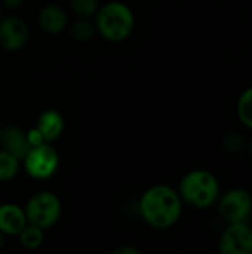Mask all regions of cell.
Wrapping results in <instances>:
<instances>
[{
	"label": "cell",
	"mask_w": 252,
	"mask_h": 254,
	"mask_svg": "<svg viewBox=\"0 0 252 254\" xmlns=\"http://www.w3.org/2000/svg\"><path fill=\"white\" fill-rule=\"evenodd\" d=\"M183 199L174 188L156 185L147 189L140 201L143 219L154 229L172 228L183 214Z\"/></svg>",
	"instance_id": "6da1fadb"
},
{
	"label": "cell",
	"mask_w": 252,
	"mask_h": 254,
	"mask_svg": "<svg viewBox=\"0 0 252 254\" xmlns=\"http://www.w3.org/2000/svg\"><path fill=\"white\" fill-rule=\"evenodd\" d=\"M178 193L184 204L196 210H208L215 205L221 193V183L212 171L196 168L183 176Z\"/></svg>",
	"instance_id": "7a4b0ae2"
},
{
	"label": "cell",
	"mask_w": 252,
	"mask_h": 254,
	"mask_svg": "<svg viewBox=\"0 0 252 254\" xmlns=\"http://www.w3.org/2000/svg\"><path fill=\"white\" fill-rule=\"evenodd\" d=\"M132 10L120 1H110L97 10V28L101 36L111 42L126 39L134 30Z\"/></svg>",
	"instance_id": "3957f363"
},
{
	"label": "cell",
	"mask_w": 252,
	"mask_h": 254,
	"mask_svg": "<svg viewBox=\"0 0 252 254\" xmlns=\"http://www.w3.org/2000/svg\"><path fill=\"white\" fill-rule=\"evenodd\" d=\"M215 207L218 216L226 223L250 222L252 217V193L245 188H230L220 193Z\"/></svg>",
	"instance_id": "277c9868"
},
{
	"label": "cell",
	"mask_w": 252,
	"mask_h": 254,
	"mask_svg": "<svg viewBox=\"0 0 252 254\" xmlns=\"http://www.w3.org/2000/svg\"><path fill=\"white\" fill-rule=\"evenodd\" d=\"M25 216L28 223L42 229L55 225L61 216V202L52 192L36 193L25 207Z\"/></svg>",
	"instance_id": "5b68a950"
},
{
	"label": "cell",
	"mask_w": 252,
	"mask_h": 254,
	"mask_svg": "<svg viewBox=\"0 0 252 254\" xmlns=\"http://www.w3.org/2000/svg\"><path fill=\"white\" fill-rule=\"evenodd\" d=\"M24 162L25 170L31 177L48 179L56 171L59 159L56 150L52 146H49L48 141H45L39 146L30 147L24 158Z\"/></svg>",
	"instance_id": "8992f818"
},
{
	"label": "cell",
	"mask_w": 252,
	"mask_h": 254,
	"mask_svg": "<svg viewBox=\"0 0 252 254\" xmlns=\"http://www.w3.org/2000/svg\"><path fill=\"white\" fill-rule=\"evenodd\" d=\"M221 254H252V226L250 222L227 223L218 240Z\"/></svg>",
	"instance_id": "52a82bcc"
},
{
	"label": "cell",
	"mask_w": 252,
	"mask_h": 254,
	"mask_svg": "<svg viewBox=\"0 0 252 254\" xmlns=\"http://www.w3.org/2000/svg\"><path fill=\"white\" fill-rule=\"evenodd\" d=\"M28 40V27L18 16L0 19V46L6 51H18Z\"/></svg>",
	"instance_id": "ba28073f"
},
{
	"label": "cell",
	"mask_w": 252,
	"mask_h": 254,
	"mask_svg": "<svg viewBox=\"0 0 252 254\" xmlns=\"http://www.w3.org/2000/svg\"><path fill=\"white\" fill-rule=\"evenodd\" d=\"M0 146L18 159H24L30 150L27 134L13 125H6L0 129Z\"/></svg>",
	"instance_id": "9c48e42d"
},
{
	"label": "cell",
	"mask_w": 252,
	"mask_h": 254,
	"mask_svg": "<svg viewBox=\"0 0 252 254\" xmlns=\"http://www.w3.org/2000/svg\"><path fill=\"white\" fill-rule=\"evenodd\" d=\"M27 223L25 211L21 207L16 204L0 205V232L4 235H19Z\"/></svg>",
	"instance_id": "30bf717a"
},
{
	"label": "cell",
	"mask_w": 252,
	"mask_h": 254,
	"mask_svg": "<svg viewBox=\"0 0 252 254\" xmlns=\"http://www.w3.org/2000/svg\"><path fill=\"white\" fill-rule=\"evenodd\" d=\"M67 22L68 18L65 10L56 4H48L39 13V24L42 30L50 34L61 33L67 27Z\"/></svg>",
	"instance_id": "8fae6325"
},
{
	"label": "cell",
	"mask_w": 252,
	"mask_h": 254,
	"mask_svg": "<svg viewBox=\"0 0 252 254\" xmlns=\"http://www.w3.org/2000/svg\"><path fill=\"white\" fill-rule=\"evenodd\" d=\"M36 128L40 131L45 141H52L61 135L64 129V118L56 110H46L39 116Z\"/></svg>",
	"instance_id": "7c38bea8"
},
{
	"label": "cell",
	"mask_w": 252,
	"mask_h": 254,
	"mask_svg": "<svg viewBox=\"0 0 252 254\" xmlns=\"http://www.w3.org/2000/svg\"><path fill=\"white\" fill-rule=\"evenodd\" d=\"M236 116H238V121L248 131H252V85L245 88L238 97Z\"/></svg>",
	"instance_id": "4fadbf2b"
},
{
	"label": "cell",
	"mask_w": 252,
	"mask_h": 254,
	"mask_svg": "<svg viewBox=\"0 0 252 254\" xmlns=\"http://www.w3.org/2000/svg\"><path fill=\"white\" fill-rule=\"evenodd\" d=\"M19 170V159L7 150H0V182H7L16 176Z\"/></svg>",
	"instance_id": "5bb4252c"
},
{
	"label": "cell",
	"mask_w": 252,
	"mask_h": 254,
	"mask_svg": "<svg viewBox=\"0 0 252 254\" xmlns=\"http://www.w3.org/2000/svg\"><path fill=\"white\" fill-rule=\"evenodd\" d=\"M19 243L22 247L34 250L42 246L43 243V229L36 226V225H27L21 232H19Z\"/></svg>",
	"instance_id": "9a60e30c"
},
{
	"label": "cell",
	"mask_w": 252,
	"mask_h": 254,
	"mask_svg": "<svg viewBox=\"0 0 252 254\" xmlns=\"http://www.w3.org/2000/svg\"><path fill=\"white\" fill-rule=\"evenodd\" d=\"M221 146H223L224 152H227L230 155H239V153L245 152V149H247V138L239 131H230L223 137Z\"/></svg>",
	"instance_id": "2e32d148"
},
{
	"label": "cell",
	"mask_w": 252,
	"mask_h": 254,
	"mask_svg": "<svg viewBox=\"0 0 252 254\" xmlns=\"http://www.w3.org/2000/svg\"><path fill=\"white\" fill-rule=\"evenodd\" d=\"M95 33V28L92 25V22L88 18H82L74 21L71 25V36L77 40V42H88L92 39Z\"/></svg>",
	"instance_id": "e0dca14e"
},
{
	"label": "cell",
	"mask_w": 252,
	"mask_h": 254,
	"mask_svg": "<svg viewBox=\"0 0 252 254\" xmlns=\"http://www.w3.org/2000/svg\"><path fill=\"white\" fill-rule=\"evenodd\" d=\"M71 9L82 18H89L98 10V0H70Z\"/></svg>",
	"instance_id": "ac0fdd59"
},
{
	"label": "cell",
	"mask_w": 252,
	"mask_h": 254,
	"mask_svg": "<svg viewBox=\"0 0 252 254\" xmlns=\"http://www.w3.org/2000/svg\"><path fill=\"white\" fill-rule=\"evenodd\" d=\"M25 134H27V141H28L30 147H34V146H39V144L45 143V138H43V135L40 134V131L37 128H33Z\"/></svg>",
	"instance_id": "d6986e66"
},
{
	"label": "cell",
	"mask_w": 252,
	"mask_h": 254,
	"mask_svg": "<svg viewBox=\"0 0 252 254\" xmlns=\"http://www.w3.org/2000/svg\"><path fill=\"white\" fill-rule=\"evenodd\" d=\"M24 1H25V0H1V3H3L6 7H9V9H16V7H19Z\"/></svg>",
	"instance_id": "ffe728a7"
},
{
	"label": "cell",
	"mask_w": 252,
	"mask_h": 254,
	"mask_svg": "<svg viewBox=\"0 0 252 254\" xmlns=\"http://www.w3.org/2000/svg\"><path fill=\"white\" fill-rule=\"evenodd\" d=\"M116 253H129V254H132V253H137V250L135 249H132V247H123V249H119Z\"/></svg>",
	"instance_id": "44dd1931"
},
{
	"label": "cell",
	"mask_w": 252,
	"mask_h": 254,
	"mask_svg": "<svg viewBox=\"0 0 252 254\" xmlns=\"http://www.w3.org/2000/svg\"><path fill=\"white\" fill-rule=\"evenodd\" d=\"M247 152H248V155H250V158L252 159V137L250 140H247V149H245Z\"/></svg>",
	"instance_id": "7402d4cb"
},
{
	"label": "cell",
	"mask_w": 252,
	"mask_h": 254,
	"mask_svg": "<svg viewBox=\"0 0 252 254\" xmlns=\"http://www.w3.org/2000/svg\"><path fill=\"white\" fill-rule=\"evenodd\" d=\"M4 234L3 232H0V249L3 247V243H4V237H3Z\"/></svg>",
	"instance_id": "603a6c76"
}]
</instances>
